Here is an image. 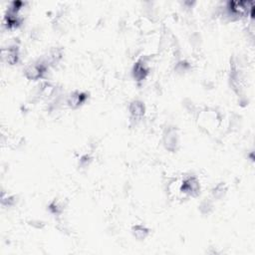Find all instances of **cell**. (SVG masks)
<instances>
[{
	"label": "cell",
	"instance_id": "5",
	"mask_svg": "<svg viewBox=\"0 0 255 255\" xmlns=\"http://www.w3.org/2000/svg\"><path fill=\"white\" fill-rule=\"evenodd\" d=\"M1 55L3 61L9 65H16L20 59V48L16 44H12L1 50Z\"/></svg>",
	"mask_w": 255,
	"mask_h": 255
},
{
	"label": "cell",
	"instance_id": "7",
	"mask_svg": "<svg viewBox=\"0 0 255 255\" xmlns=\"http://www.w3.org/2000/svg\"><path fill=\"white\" fill-rule=\"evenodd\" d=\"M87 100H88L87 93H84L81 91H74L69 96H67L65 102L69 108L78 109L83 104H85Z\"/></svg>",
	"mask_w": 255,
	"mask_h": 255
},
{
	"label": "cell",
	"instance_id": "10",
	"mask_svg": "<svg viewBox=\"0 0 255 255\" xmlns=\"http://www.w3.org/2000/svg\"><path fill=\"white\" fill-rule=\"evenodd\" d=\"M228 193V187L226 185V183L223 182H220L218 184H216L212 190H211V197L213 200L215 201H219V200H222L223 198L226 197Z\"/></svg>",
	"mask_w": 255,
	"mask_h": 255
},
{
	"label": "cell",
	"instance_id": "2",
	"mask_svg": "<svg viewBox=\"0 0 255 255\" xmlns=\"http://www.w3.org/2000/svg\"><path fill=\"white\" fill-rule=\"evenodd\" d=\"M48 65L43 61L40 60L38 62L32 63L24 69V76L26 79L30 81H37L43 78L48 70Z\"/></svg>",
	"mask_w": 255,
	"mask_h": 255
},
{
	"label": "cell",
	"instance_id": "12",
	"mask_svg": "<svg viewBox=\"0 0 255 255\" xmlns=\"http://www.w3.org/2000/svg\"><path fill=\"white\" fill-rule=\"evenodd\" d=\"M200 209H201V212L203 214H209L212 209H213V204H212V202L209 201V200H206V201H204L200 206Z\"/></svg>",
	"mask_w": 255,
	"mask_h": 255
},
{
	"label": "cell",
	"instance_id": "4",
	"mask_svg": "<svg viewBox=\"0 0 255 255\" xmlns=\"http://www.w3.org/2000/svg\"><path fill=\"white\" fill-rule=\"evenodd\" d=\"M200 125L206 130H212L219 125V116L214 110H205L199 115Z\"/></svg>",
	"mask_w": 255,
	"mask_h": 255
},
{
	"label": "cell",
	"instance_id": "8",
	"mask_svg": "<svg viewBox=\"0 0 255 255\" xmlns=\"http://www.w3.org/2000/svg\"><path fill=\"white\" fill-rule=\"evenodd\" d=\"M129 112L131 117L135 120H141L146 113V106L140 100H134L129 105Z\"/></svg>",
	"mask_w": 255,
	"mask_h": 255
},
{
	"label": "cell",
	"instance_id": "6",
	"mask_svg": "<svg viewBox=\"0 0 255 255\" xmlns=\"http://www.w3.org/2000/svg\"><path fill=\"white\" fill-rule=\"evenodd\" d=\"M150 73V68L146 60L141 59L135 63L132 69V75L137 82H142L147 79Z\"/></svg>",
	"mask_w": 255,
	"mask_h": 255
},
{
	"label": "cell",
	"instance_id": "3",
	"mask_svg": "<svg viewBox=\"0 0 255 255\" xmlns=\"http://www.w3.org/2000/svg\"><path fill=\"white\" fill-rule=\"evenodd\" d=\"M163 144L165 148L172 153L178 151L179 147V136L175 127L167 128L163 135Z\"/></svg>",
	"mask_w": 255,
	"mask_h": 255
},
{
	"label": "cell",
	"instance_id": "1",
	"mask_svg": "<svg viewBox=\"0 0 255 255\" xmlns=\"http://www.w3.org/2000/svg\"><path fill=\"white\" fill-rule=\"evenodd\" d=\"M180 194L184 197L196 198L201 194V182L196 176H187L180 182Z\"/></svg>",
	"mask_w": 255,
	"mask_h": 255
},
{
	"label": "cell",
	"instance_id": "9",
	"mask_svg": "<svg viewBox=\"0 0 255 255\" xmlns=\"http://www.w3.org/2000/svg\"><path fill=\"white\" fill-rule=\"evenodd\" d=\"M132 233L138 240H144L150 235V230L144 225H136L132 229Z\"/></svg>",
	"mask_w": 255,
	"mask_h": 255
},
{
	"label": "cell",
	"instance_id": "11",
	"mask_svg": "<svg viewBox=\"0 0 255 255\" xmlns=\"http://www.w3.org/2000/svg\"><path fill=\"white\" fill-rule=\"evenodd\" d=\"M49 210L51 211V213L56 214V215H59V214H61V213L63 212V210H64V204H63L61 202L55 200L54 202H52V203L50 204V205H49Z\"/></svg>",
	"mask_w": 255,
	"mask_h": 255
}]
</instances>
